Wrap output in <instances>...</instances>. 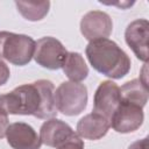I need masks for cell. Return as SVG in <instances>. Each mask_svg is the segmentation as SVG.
Here are the masks:
<instances>
[{
  "mask_svg": "<svg viewBox=\"0 0 149 149\" xmlns=\"http://www.w3.org/2000/svg\"><path fill=\"white\" fill-rule=\"evenodd\" d=\"M8 116L3 113H0V139L6 136V130L8 127Z\"/></svg>",
  "mask_w": 149,
  "mask_h": 149,
  "instance_id": "ac0fdd59",
  "label": "cell"
},
{
  "mask_svg": "<svg viewBox=\"0 0 149 149\" xmlns=\"http://www.w3.org/2000/svg\"><path fill=\"white\" fill-rule=\"evenodd\" d=\"M76 133L64 121L59 119H49L40 128V140L43 144L52 148L59 147Z\"/></svg>",
  "mask_w": 149,
  "mask_h": 149,
  "instance_id": "8fae6325",
  "label": "cell"
},
{
  "mask_svg": "<svg viewBox=\"0 0 149 149\" xmlns=\"http://www.w3.org/2000/svg\"><path fill=\"white\" fill-rule=\"evenodd\" d=\"M111 127L109 121L100 114L94 112L83 116L77 123V134L81 139L99 140L104 137Z\"/></svg>",
  "mask_w": 149,
  "mask_h": 149,
  "instance_id": "7c38bea8",
  "label": "cell"
},
{
  "mask_svg": "<svg viewBox=\"0 0 149 149\" xmlns=\"http://www.w3.org/2000/svg\"><path fill=\"white\" fill-rule=\"evenodd\" d=\"M85 54L94 70L112 79H121L130 70L129 56L114 41L108 38L90 42Z\"/></svg>",
  "mask_w": 149,
  "mask_h": 149,
  "instance_id": "7a4b0ae2",
  "label": "cell"
},
{
  "mask_svg": "<svg viewBox=\"0 0 149 149\" xmlns=\"http://www.w3.org/2000/svg\"><path fill=\"white\" fill-rule=\"evenodd\" d=\"M62 69L70 81L74 83H80L88 74V68L85 63L84 57L79 52L68 51L62 64Z\"/></svg>",
  "mask_w": 149,
  "mask_h": 149,
  "instance_id": "4fadbf2b",
  "label": "cell"
},
{
  "mask_svg": "<svg viewBox=\"0 0 149 149\" xmlns=\"http://www.w3.org/2000/svg\"><path fill=\"white\" fill-rule=\"evenodd\" d=\"M112 29L113 22L111 16L101 10L87 12L80 20V33L90 42L107 38Z\"/></svg>",
  "mask_w": 149,
  "mask_h": 149,
  "instance_id": "52a82bcc",
  "label": "cell"
},
{
  "mask_svg": "<svg viewBox=\"0 0 149 149\" xmlns=\"http://www.w3.org/2000/svg\"><path fill=\"white\" fill-rule=\"evenodd\" d=\"M120 100V87L112 80L101 81L93 97V112L109 121Z\"/></svg>",
  "mask_w": 149,
  "mask_h": 149,
  "instance_id": "ba28073f",
  "label": "cell"
},
{
  "mask_svg": "<svg viewBox=\"0 0 149 149\" xmlns=\"http://www.w3.org/2000/svg\"><path fill=\"white\" fill-rule=\"evenodd\" d=\"M144 120L143 108L136 104L120 100L109 122L111 127L121 134L137 130Z\"/></svg>",
  "mask_w": 149,
  "mask_h": 149,
  "instance_id": "8992f818",
  "label": "cell"
},
{
  "mask_svg": "<svg viewBox=\"0 0 149 149\" xmlns=\"http://www.w3.org/2000/svg\"><path fill=\"white\" fill-rule=\"evenodd\" d=\"M35 41L23 34L10 31H0V58L7 62L23 66L34 57Z\"/></svg>",
  "mask_w": 149,
  "mask_h": 149,
  "instance_id": "3957f363",
  "label": "cell"
},
{
  "mask_svg": "<svg viewBox=\"0 0 149 149\" xmlns=\"http://www.w3.org/2000/svg\"><path fill=\"white\" fill-rule=\"evenodd\" d=\"M16 8L20 14L28 21H40L49 12L50 1L40 2H27V1H15Z\"/></svg>",
  "mask_w": 149,
  "mask_h": 149,
  "instance_id": "9a60e30c",
  "label": "cell"
},
{
  "mask_svg": "<svg viewBox=\"0 0 149 149\" xmlns=\"http://www.w3.org/2000/svg\"><path fill=\"white\" fill-rule=\"evenodd\" d=\"M128 149H148V137H144L142 140H137L133 142Z\"/></svg>",
  "mask_w": 149,
  "mask_h": 149,
  "instance_id": "d6986e66",
  "label": "cell"
},
{
  "mask_svg": "<svg viewBox=\"0 0 149 149\" xmlns=\"http://www.w3.org/2000/svg\"><path fill=\"white\" fill-rule=\"evenodd\" d=\"M121 100L136 104L142 108L148 101V87L142 84L140 79H133L125 83L120 87Z\"/></svg>",
  "mask_w": 149,
  "mask_h": 149,
  "instance_id": "5bb4252c",
  "label": "cell"
},
{
  "mask_svg": "<svg viewBox=\"0 0 149 149\" xmlns=\"http://www.w3.org/2000/svg\"><path fill=\"white\" fill-rule=\"evenodd\" d=\"M68 51L65 47L55 37L45 36L35 42L34 59L42 68L49 70H58L62 68Z\"/></svg>",
  "mask_w": 149,
  "mask_h": 149,
  "instance_id": "5b68a950",
  "label": "cell"
},
{
  "mask_svg": "<svg viewBox=\"0 0 149 149\" xmlns=\"http://www.w3.org/2000/svg\"><path fill=\"white\" fill-rule=\"evenodd\" d=\"M57 149H84V142L81 137H79L78 134L76 133L68 141H65L59 147H57Z\"/></svg>",
  "mask_w": 149,
  "mask_h": 149,
  "instance_id": "2e32d148",
  "label": "cell"
},
{
  "mask_svg": "<svg viewBox=\"0 0 149 149\" xmlns=\"http://www.w3.org/2000/svg\"><path fill=\"white\" fill-rule=\"evenodd\" d=\"M9 76H10V71L8 65L0 58V86L7 83V80L9 79Z\"/></svg>",
  "mask_w": 149,
  "mask_h": 149,
  "instance_id": "e0dca14e",
  "label": "cell"
},
{
  "mask_svg": "<svg viewBox=\"0 0 149 149\" xmlns=\"http://www.w3.org/2000/svg\"><path fill=\"white\" fill-rule=\"evenodd\" d=\"M54 92V84L47 79L20 85L8 93L0 94V113L52 119L57 114Z\"/></svg>",
  "mask_w": 149,
  "mask_h": 149,
  "instance_id": "6da1fadb",
  "label": "cell"
},
{
  "mask_svg": "<svg viewBox=\"0 0 149 149\" xmlns=\"http://www.w3.org/2000/svg\"><path fill=\"white\" fill-rule=\"evenodd\" d=\"M6 139L13 149H40L42 146L36 130L26 122L8 125Z\"/></svg>",
  "mask_w": 149,
  "mask_h": 149,
  "instance_id": "30bf717a",
  "label": "cell"
},
{
  "mask_svg": "<svg viewBox=\"0 0 149 149\" xmlns=\"http://www.w3.org/2000/svg\"><path fill=\"white\" fill-rule=\"evenodd\" d=\"M148 38H149V22L146 19H137L132 21L125 31V40L128 47L133 50L135 56L147 63L148 62Z\"/></svg>",
  "mask_w": 149,
  "mask_h": 149,
  "instance_id": "9c48e42d",
  "label": "cell"
},
{
  "mask_svg": "<svg viewBox=\"0 0 149 149\" xmlns=\"http://www.w3.org/2000/svg\"><path fill=\"white\" fill-rule=\"evenodd\" d=\"M57 111L68 116L80 114L87 105V87L74 81H63L54 92Z\"/></svg>",
  "mask_w": 149,
  "mask_h": 149,
  "instance_id": "277c9868",
  "label": "cell"
}]
</instances>
